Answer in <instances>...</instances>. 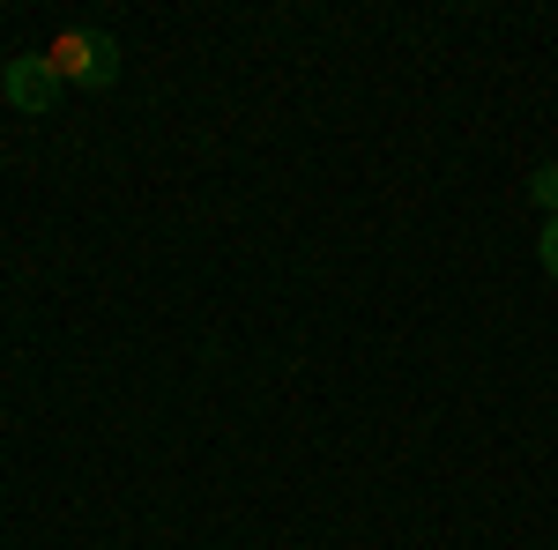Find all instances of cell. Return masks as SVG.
Returning <instances> with one entry per match:
<instances>
[{
  "instance_id": "1",
  "label": "cell",
  "mask_w": 558,
  "mask_h": 550,
  "mask_svg": "<svg viewBox=\"0 0 558 550\" xmlns=\"http://www.w3.org/2000/svg\"><path fill=\"white\" fill-rule=\"evenodd\" d=\"M45 60L60 68V83H75V89H112L120 83V45L105 38V30H60V38L45 45Z\"/></svg>"
},
{
  "instance_id": "2",
  "label": "cell",
  "mask_w": 558,
  "mask_h": 550,
  "mask_svg": "<svg viewBox=\"0 0 558 550\" xmlns=\"http://www.w3.org/2000/svg\"><path fill=\"white\" fill-rule=\"evenodd\" d=\"M60 89L68 83H60V68H52L45 52H23V60L0 68V97H8L15 112H31V120H45V112L60 105Z\"/></svg>"
},
{
  "instance_id": "3",
  "label": "cell",
  "mask_w": 558,
  "mask_h": 550,
  "mask_svg": "<svg viewBox=\"0 0 558 550\" xmlns=\"http://www.w3.org/2000/svg\"><path fill=\"white\" fill-rule=\"evenodd\" d=\"M529 194L544 201V209L558 216V164H536V179H529Z\"/></svg>"
},
{
  "instance_id": "4",
  "label": "cell",
  "mask_w": 558,
  "mask_h": 550,
  "mask_svg": "<svg viewBox=\"0 0 558 550\" xmlns=\"http://www.w3.org/2000/svg\"><path fill=\"white\" fill-rule=\"evenodd\" d=\"M536 260H544V268H551V276H558V216H551V223H544V246H536Z\"/></svg>"
}]
</instances>
